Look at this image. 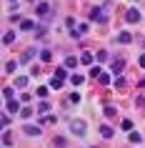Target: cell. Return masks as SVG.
Wrapping results in <instances>:
<instances>
[{
    "label": "cell",
    "instance_id": "6da1fadb",
    "mask_svg": "<svg viewBox=\"0 0 145 148\" xmlns=\"http://www.w3.org/2000/svg\"><path fill=\"white\" fill-rule=\"evenodd\" d=\"M70 131L75 133V136H85V121H73L70 123Z\"/></svg>",
    "mask_w": 145,
    "mask_h": 148
},
{
    "label": "cell",
    "instance_id": "7a4b0ae2",
    "mask_svg": "<svg viewBox=\"0 0 145 148\" xmlns=\"http://www.w3.org/2000/svg\"><path fill=\"white\" fill-rule=\"evenodd\" d=\"M90 20H95V23H105V13H103L100 8H95L90 13Z\"/></svg>",
    "mask_w": 145,
    "mask_h": 148
},
{
    "label": "cell",
    "instance_id": "3957f363",
    "mask_svg": "<svg viewBox=\"0 0 145 148\" xmlns=\"http://www.w3.org/2000/svg\"><path fill=\"white\" fill-rule=\"evenodd\" d=\"M125 20H128V23H138V20H140V13H138L135 8H130L128 13H125Z\"/></svg>",
    "mask_w": 145,
    "mask_h": 148
},
{
    "label": "cell",
    "instance_id": "277c9868",
    "mask_svg": "<svg viewBox=\"0 0 145 148\" xmlns=\"http://www.w3.org/2000/svg\"><path fill=\"white\" fill-rule=\"evenodd\" d=\"M38 15L40 18H50V5H48V3H40L38 5Z\"/></svg>",
    "mask_w": 145,
    "mask_h": 148
},
{
    "label": "cell",
    "instance_id": "5b68a950",
    "mask_svg": "<svg viewBox=\"0 0 145 148\" xmlns=\"http://www.w3.org/2000/svg\"><path fill=\"white\" fill-rule=\"evenodd\" d=\"M123 68H125V60H123V58H115L113 60V73L118 75V73H123Z\"/></svg>",
    "mask_w": 145,
    "mask_h": 148
},
{
    "label": "cell",
    "instance_id": "8992f818",
    "mask_svg": "<svg viewBox=\"0 0 145 148\" xmlns=\"http://www.w3.org/2000/svg\"><path fill=\"white\" fill-rule=\"evenodd\" d=\"M5 108H8L10 113H18V110H20V103H18L15 98H13V101H8V103H5Z\"/></svg>",
    "mask_w": 145,
    "mask_h": 148
},
{
    "label": "cell",
    "instance_id": "52a82bcc",
    "mask_svg": "<svg viewBox=\"0 0 145 148\" xmlns=\"http://www.w3.org/2000/svg\"><path fill=\"white\" fill-rule=\"evenodd\" d=\"M100 136L103 138H113V128L110 125H100Z\"/></svg>",
    "mask_w": 145,
    "mask_h": 148
},
{
    "label": "cell",
    "instance_id": "ba28073f",
    "mask_svg": "<svg viewBox=\"0 0 145 148\" xmlns=\"http://www.w3.org/2000/svg\"><path fill=\"white\" fill-rule=\"evenodd\" d=\"M23 131L28 133V136H38V133H40V125H25Z\"/></svg>",
    "mask_w": 145,
    "mask_h": 148
},
{
    "label": "cell",
    "instance_id": "9c48e42d",
    "mask_svg": "<svg viewBox=\"0 0 145 148\" xmlns=\"http://www.w3.org/2000/svg\"><path fill=\"white\" fill-rule=\"evenodd\" d=\"M78 65V58L75 55H68V58H65V68H75Z\"/></svg>",
    "mask_w": 145,
    "mask_h": 148
},
{
    "label": "cell",
    "instance_id": "30bf717a",
    "mask_svg": "<svg viewBox=\"0 0 145 148\" xmlns=\"http://www.w3.org/2000/svg\"><path fill=\"white\" fill-rule=\"evenodd\" d=\"M83 80H85V78H83V75H78V73H75V75H70V83H73L75 88H78V86H83Z\"/></svg>",
    "mask_w": 145,
    "mask_h": 148
},
{
    "label": "cell",
    "instance_id": "8fae6325",
    "mask_svg": "<svg viewBox=\"0 0 145 148\" xmlns=\"http://www.w3.org/2000/svg\"><path fill=\"white\" fill-rule=\"evenodd\" d=\"M130 40H133V35H130V33H120V35H118V43H123V45H125V43H130Z\"/></svg>",
    "mask_w": 145,
    "mask_h": 148
},
{
    "label": "cell",
    "instance_id": "7c38bea8",
    "mask_svg": "<svg viewBox=\"0 0 145 148\" xmlns=\"http://www.w3.org/2000/svg\"><path fill=\"white\" fill-rule=\"evenodd\" d=\"M65 75H68V73H65V68H58V73H55L53 78H55V80H60V83H65Z\"/></svg>",
    "mask_w": 145,
    "mask_h": 148
},
{
    "label": "cell",
    "instance_id": "4fadbf2b",
    "mask_svg": "<svg viewBox=\"0 0 145 148\" xmlns=\"http://www.w3.org/2000/svg\"><path fill=\"white\" fill-rule=\"evenodd\" d=\"M33 55H35V50H25V53L20 55V63H28V60L33 58Z\"/></svg>",
    "mask_w": 145,
    "mask_h": 148
},
{
    "label": "cell",
    "instance_id": "5bb4252c",
    "mask_svg": "<svg viewBox=\"0 0 145 148\" xmlns=\"http://www.w3.org/2000/svg\"><path fill=\"white\" fill-rule=\"evenodd\" d=\"M13 40H15V33H13V30H10V33H5V38H3V43H5V45H10Z\"/></svg>",
    "mask_w": 145,
    "mask_h": 148
},
{
    "label": "cell",
    "instance_id": "9a60e30c",
    "mask_svg": "<svg viewBox=\"0 0 145 148\" xmlns=\"http://www.w3.org/2000/svg\"><path fill=\"white\" fill-rule=\"evenodd\" d=\"M20 28H23V30H33V28H35V23H33V20H23V23H20Z\"/></svg>",
    "mask_w": 145,
    "mask_h": 148
},
{
    "label": "cell",
    "instance_id": "2e32d148",
    "mask_svg": "<svg viewBox=\"0 0 145 148\" xmlns=\"http://www.w3.org/2000/svg\"><path fill=\"white\" fill-rule=\"evenodd\" d=\"M15 68H18V63H15V60H8V63H5V73H13Z\"/></svg>",
    "mask_w": 145,
    "mask_h": 148
},
{
    "label": "cell",
    "instance_id": "e0dca14e",
    "mask_svg": "<svg viewBox=\"0 0 145 148\" xmlns=\"http://www.w3.org/2000/svg\"><path fill=\"white\" fill-rule=\"evenodd\" d=\"M80 63L90 65V63H93V55H90V53H83V55H80Z\"/></svg>",
    "mask_w": 145,
    "mask_h": 148
},
{
    "label": "cell",
    "instance_id": "ac0fdd59",
    "mask_svg": "<svg viewBox=\"0 0 145 148\" xmlns=\"http://www.w3.org/2000/svg\"><path fill=\"white\" fill-rule=\"evenodd\" d=\"M40 58H43L45 63H50V60H53V53H50V50H43V53H40Z\"/></svg>",
    "mask_w": 145,
    "mask_h": 148
},
{
    "label": "cell",
    "instance_id": "d6986e66",
    "mask_svg": "<svg viewBox=\"0 0 145 148\" xmlns=\"http://www.w3.org/2000/svg\"><path fill=\"white\" fill-rule=\"evenodd\" d=\"M100 73H103V68H100V65H95V68L90 70V78H100Z\"/></svg>",
    "mask_w": 145,
    "mask_h": 148
},
{
    "label": "cell",
    "instance_id": "ffe728a7",
    "mask_svg": "<svg viewBox=\"0 0 145 148\" xmlns=\"http://www.w3.org/2000/svg\"><path fill=\"white\" fill-rule=\"evenodd\" d=\"M28 86V78H23V75H20V78L15 80V88H25Z\"/></svg>",
    "mask_w": 145,
    "mask_h": 148
},
{
    "label": "cell",
    "instance_id": "44dd1931",
    "mask_svg": "<svg viewBox=\"0 0 145 148\" xmlns=\"http://www.w3.org/2000/svg\"><path fill=\"white\" fill-rule=\"evenodd\" d=\"M3 95H5V101H13V88H3Z\"/></svg>",
    "mask_w": 145,
    "mask_h": 148
},
{
    "label": "cell",
    "instance_id": "7402d4cb",
    "mask_svg": "<svg viewBox=\"0 0 145 148\" xmlns=\"http://www.w3.org/2000/svg\"><path fill=\"white\" fill-rule=\"evenodd\" d=\"M140 140H143L140 133H130V143H140Z\"/></svg>",
    "mask_w": 145,
    "mask_h": 148
},
{
    "label": "cell",
    "instance_id": "603a6c76",
    "mask_svg": "<svg viewBox=\"0 0 145 148\" xmlns=\"http://www.w3.org/2000/svg\"><path fill=\"white\" fill-rule=\"evenodd\" d=\"M30 116H33V110H30V108H23V110H20V118H25V121H28Z\"/></svg>",
    "mask_w": 145,
    "mask_h": 148
},
{
    "label": "cell",
    "instance_id": "cb8c5ba5",
    "mask_svg": "<svg viewBox=\"0 0 145 148\" xmlns=\"http://www.w3.org/2000/svg\"><path fill=\"white\" fill-rule=\"evenodd\" d=\"M100 83H103V86H105V83H110V75H108V73H100Z\"/></svg>",
    "mask_w": 145,
    "mask_h": 148
},
{
    "label": "cell",
    "instance_id": "d4e9b609",
    "mask_svg": "<svg viewBox=\"0 0 145 148\" xmlns=\"http://www.w3.org/2000/svg\"><path fill=\"white\" fill-rule=\"evenodd\" d=\"M48 110H50V106H48V103H40V106H38V113H48Z\"/></svg>",
    "mask_w": 145,
    "mask_h": 148
},
{
    "label": "cell",
    "instance_id": "484cf974",
    "mask_svg": "<svg viewBox=\"0 0 145 148\" xmlns=\"http://www.w3.org/2000/svg\"><path fill=\"white\" fill-rule=\"evenodd\" d=\"M103 113H105V116H108V118H113V116H115V108H113V106H108V108H105V110H103Z\"/></svg>",
    "mask_w": 145,
    "mask_h": 148
},
{
    "label": "cell",
    "instance_id": "4316f807",
    "mask_svg": "<svg viewBox=\"0 0 145 148\" xmlns=\"http://www.w3.org/2000/svg\"><path fill=\"white\" fill-rule=\"evenodd\" d=\"M10 140H13V136H10V133H3V143H5V146H10Z\"/></svg>",
    "mask_w": 145,
    "mask_h": 148
},
{
    "label": "cell",
    "instance_id": "83f0119b",
    "mask_svg": "<svg viewBox=\"0 0 145 148\" xmlns=\"http://www.w3.org/2000/svg\"><path fill=\"white\" fill-rule=\"evenodd\" d=\"M48 90H50V88H45V86H43V88H38V95H40V98H45V95H48Z\"/></svg>",
    "mask_w": 145,
    "mask_h": 148
},
{
    "label": "cell",
    "instance_id": "f1b7e54d",
    "mask_svg": "<svg viewBox=\"0 0 145 148\" xmlns=\"http://www.w3.org/2000/svg\"><path fill=\"white\" fill-rule=\"evenodd\" d=\"M120 128H123V131H130V128H133V123H130V121H123Z\"/></svg>",
    "mask_w": 145,
    "mask_h": 148
},
{
    "label": "cell",
    "instance_id": "f546056e",
    "mask_svg": "<svg viewBox=\"0 0 145 148\" xmlns=\"http://www.w3.org/2000/svg\"><path fill=\"white\" fill-rule=\"evenodd\" d=\"M50 88H58V90H60V88H63V83H60V80H55V78H53V80H50Z\"/></svg>",
    "mask_w": 145,
    "mask_h": 148
},
{
    "label": "cell",
    "instance_id": "4dcf8cb0",
    "mask_svg": "<svg viewBox=\"0 0 145 148\" xmlns=\"http://www.w3.org/2000/svg\"><path fill=\"white\" fill-rule=\"evenodd\" d=\"M98 60H108V53H105V50H98Z\"/></svg>",
    "mask_w": 145,
    "mask_h": 148
},
{
    "label": "cell",
    "instance_id": "1f68e13d",
    "mask_svg": "<svg viewBox=\"0 0 145 148\" xmlns=\"http://www.w3.org/2000/svg\"><path fill=\"white\" fill-rule=\"evenodd\" d=\"M138 63H140V65L145 68V55H140V58H138Z\"/></svg>",
    "mask_w": 145,
    "mask_h": 148
},
{
    "label": "cell",
    "instance_id": "d6a6232c",
    "mask_svg": "<svg viewBox=\"0 0 145 148\" xmlns=\"http://www.w3.org/2000/svg\"><path fill=\"white\" fill-rule=\"evenodd\" d=\"M10 3H13V0H10Z\"/></svg>",
    "mask_w": 145,
    "mask_h": 148
}]
</instances>
